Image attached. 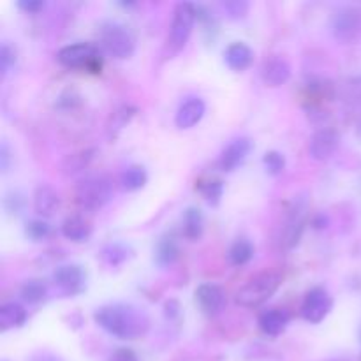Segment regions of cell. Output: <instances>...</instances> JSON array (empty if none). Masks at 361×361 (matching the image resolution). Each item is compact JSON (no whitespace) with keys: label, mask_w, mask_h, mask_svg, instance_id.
Returning <instances> with one entry per match:
<instances>
[{"label":"cell","mask_w":361,"mask_h":361,"mask_svg":"<svg viewBox=\"0 0 361 361\" xmlns=\"http://www.w3.org/2000/svg\"><path fill=\"white\" fill-rule=\"evenodd\" d=\"M224 60L226 63H228L229 69L240 73V71H245L247 67H250V63H252L254 60V53L245 42L236 41V42H231V44L226 48Z\"/></svg>","instance_id":"cell-17"},{"label":"cell","mask_w":361,"mask_h":361,"mask_svg":"<svg viewBox=\"0 0 361 361\" xmlns=\"http://www.w3.org/2000/svg\"><path fill=\"white\" fill-rule=\"evenodd\" d=\"M148 175L143 166H130L120 176V183L126 190H140L147 183Z\"/></svg>","instance_id":"cell-26"},{"label":"cell","mask_w":361,"mask_h":361,"mask_svg":"<svg viewBox=\"0 0 361 361\" xmlns=\"http://www.w3.org/2000/svg\"><path fill=\"white\" fill-rule=\"evenodd\" d=\"M99 42L113 59H129L136 48V39L126 25L118 21H104L99 27Z\"/></svg>","instance_id":"cell-5"},{"label":"cell","mask_w":361,"mask_h":361,"mask_svg":"<svg viewBox=\"0 0 361 361\" xmlns=\"http://www.w3.org/2000/svg\"><path fill=\"white\" fill-rule=\"evenodd\" d=\"M108 361H140L133 349H116Z\"/></svg>","instance_id":"cell-32"},{"label":"cell","mask_w":361,"mask_h":361,"mask_svg":"<svg viewBox=\"0 0 361 361\" xmlns=\"http://www.w3.org/2000/svg\"><path fill=\"white\" fill-rule=\"evenodd\" d=\"M0 168H2V171H7V168H9V148L6 143L0 148Z\"/></svg>","instance_id":"cell-34"},{"label":"cell","mask_w":361,"mask_h":361,"mask_svg":"<svg viewBox=\"0 0 361 361\" xmlns=\"http://www.w3.org/2000/svg\"><path fill=\"white\" fill-rule=\"evenodd\" d=\"M32 361H60L56 356L49 355V353H39V355H35Z\"/></svg>","instance_id":"cell-35"},{"label":"cell","mask_w":361,"mask_h":361,"mask_svg":"<svg viewBox=\"0 0 361 361\" xmlns=\"http://www.w3.org/2000/svg\"><path fill=\"white\" fill-rule=\"evenodd\" d=\"M200 309L207 316H217L226 305V295L217 284H201L194 293Z\"/></svg>","instance_id":"cell-13"},{"label":"cell","mask_w":361,"mask_h":361,"mask_svg":"<svg viewBox=\"0 0 361 361\" xmlns=\"http://www.w3.org/2000/svg\"><path fill=\"white\" fill-rule=\"evenodd\" d=\"M180 256V247L175 236H164L159 240L157 249H155V261L159 267H171Z\"/></svg>","instance_id":"cell-22"},{"label":"cell","mask_w":361,"mask_h":361,"mask_svg":"<svg viewBox=\"0 0 361 361\" xmlns=\"http://www.w3.org/2000/svg\"><path fill=\"white\" fill-rule=\"evenodd\" d=\"M18 7L23 9L25 13L34 14V13H39V11L44 7V2H42V0H20V2H18Z\"/></svg>","instance_id":"cell-33"},{"label":"cell","mask_w":361,"mask_h":361,"mask_svg":"<svg viewBox=\"0 0 361 361\" xmlns=\"http://www.w3.org/2000/svg\"><path fill=\"white\" fill-rule=\"evenodd\" d=\"M207 106L200 97H190L189 101L183 102L175 115V123L178 129H192L196 123L201 122L204 116Z\"/></svg>","instance_id":"cell-14"},{"label":"cell","mask_w":361,"mask_h":361,"mask_svg":"<svg viewBox=\"0 0 361 361\" xmlns=\"http://www.w3.org/2000/svg\"><path fill=\"white\" fill-rule=\"evenodd\" d=\"M183 236L190 242H196L203 236L204 231V219L203 214H201L200 208L190 207L187 208L185 214H183V226H182Z\"/></svg>","instance_id":"cell-21"},{"label":"cell","mask_w":361,"mask_h":361,"mask_svg":"<svg viewBox=\"0 0 361 361\" xmlns=\"http://www.w3.org/2000/svg\"><path fill=\"white\" fill-rule=\"evenodd\" d=\"M130 256H133L130 247L120 242L109 243V245H106L104 249L101 250V259L104 261L106 264H109V267H120V264L126 263Z\"/></svg>","instance_id":"cell-23"},{"label":"cell","mask_w":361,"mask_h":361,"mask_svg":"<svg viewBox=\"0 0 361 361\" xmlns=\"http://www.w3.org/2000/svg\"><path fill=\"white\" fill-rule=\"evenodd\" d=\"M228 257L231 261V264H235V267H243V264H247L254 257V245L249 240L238 238L229 247Z\"/></svg>","instance_id":"cell-25"},{"label":"cell","mask_w":361,"mask_h":361,"mask_svg":"<svg viewBox=\"0 0 361 361\" xmlns=\"http://www.w3.org/2000/svg\"><path fill=\"white\" fill-rule=\"evenodd\" d=\"M62 235L74 243L87 242L92 236V224L83 215H71L63 221Z\"/></svg>","instance_id":"cell-19"},{"label":"cell","mask_w":361,"mask_h":361,"mask_svg":"<svg viewBox=\"0 0 361 361\" xmlns=\"http://www.w3.org/2000/svg\"><path fill=\"white\" fill-rule=\"evenodd\" d=\"M263 162H264V168H267V171L274 176L281 175L286 168V159L281 152H275V150L267 152L263 157Z\"/></svg>","instance_id":"cell-30"},{"label":"cell","mask_w":361,"mask_h":361,"mask_svg":"<svg viewBox=\"0 0 361 361\" xmlns=\"http://www.w3.org/2000/svg\"><path fill=\"white\" fill-rule=\"evenodd\" d=\"M53 282L66 296H78L87 288V275L78 264H62L53 274Z\"/></svg>","instance_id":"cell-10"},{"label":"cell","mask_w":361,"mask_h":361,"mask_svg":"<svg viewBox=\"0 0 361 361\" xmlns=\"http://www.w3.org/2000/svg\"><path fill=\"white\" fill-rule=\"evenodd\" d=\"M46 296H48V286L41 279H30L21 286V298L32 305L44 302Z\"/></svg>","instance_id":"cell-24"},{"label":"cell","mask_w":361,"mask_h":361,"mask_svg":"<svg viewBox=\"0 0 361 361\" xmlns=\"http://www.w3.org/2000/svg\"><path fill=\"white\" fill-rule=\"evenodd\" d=\"M356 136H358V140L361 141V116H360L358 123H356Z\"/></svg>","instance_id":"cell-36"},{"label":"cell","mask_w":361,"mask_h":361,"mask_svg":"<svg viewBox=\"0 0 361 361\" xmlns=\"http://www.w3.org/2000/svg\"><path fill=\"white\" fill-rule=\"evenodd\" d=\"M25 235L34 240V242H42V240L51 235V228L42 219H34V221H28L27 226H25Z\"/></svg>","instance_id":"cell-28"},{"label":"cell","mask_w":361,"mask_h":361,"mask_svg":"<svg viewBox=\"0 0 361 361\" xmlns=\"http://www.w3.org/2000/svg\"><path fill=\"white\" fill-rule=\"evenodd\" d=\"M113 192V182L108 176H88L76 185L74 200L81 210L97 212L111 201Z\"/></svg>","instance_id":"cell-3"},{"label":"cell","mask_w":361,"mask_h":361,"mask_svg":"<svg viewBox=\"0 0 361 361\" xmlns=\"http://www.w3.org/2000/svg\"><path fill=\"white\" fill-rule=\"evenodd\" d=\"M56 60L60 66L73 71H88V73H101L102 56L101 49L92 42H76V44L63 46L56 51Z\"/></svg>","instance_id":"cell-4"},{"label":"cell","mask_w":361,"mask_h":361,"mask_svg":"<svg viewBox=\"0 0 361 361\" xmlns=\"http://www.w3.org/2000/svg\"><path fill=\"white\" fill-rule=\"evenodd\" d=\"M338 141H341V137H338L337 130L330 129V127H326V129L323 127V129L316 130L310 137L309 155L314 161H326L337 150Z\"/></svg>","instance_id":"cell-11"},{"label":"cell","mask_w":361,"mask_h":361,"mask_svg":"<svg viewBox=\"0 0 361 361\" xmlns=\"http://www.w3.org/2000/svg\"><path fill=\"white\" fill-rule=\"evenodd\" d=\"M197 20V7L190 2H180L173 13L171 28L168 35V48L171 53L180 51L192 34Z\"/></svg>","instance_id":"cell-6"},{"label":"cell","mask_w":361,"mask_h":361,"mask_svg":"<svg viewBox=\"0 0 361 361\" xmlns=\"http://www.w3.org/2000/svg\"><path fill=\"white\" fill-rule=\"evenodd\" d=\"M14 63H16V51L6 42V44H2V49H0V69H2L4 76L13 69Z\"/></svg>","instance_id":"cell-31"},{"label":"cell","mask_w":361,"mask_h":361,"mask_svg":"<svg viewBox=\"0 0 361 361\" xmlns=\"http://www.w3.org/2000/svg\"><path fill=\"white\" fill-rule=\"evenodd\" d=\"M60 208V196L49 185H41L34 192V210L41 217H51Z\"/></svg>","instance_id":"cell-18"},{"label":"cell","mask_w":361,"mask_h":361,"mask_svg":"<svg viewBox=\"0 0 361 361\" xmlns=\"http://www.w3.org/2000/svg\"><path fill=\"white\" fill-rule=\"evenodd\" d=\"M261 78L268 87H281L291 78V66L284 59H270L261 67Z\"/></svg>","instance_id":"cell-16"},{"label":"cell","mask_w":361,"mask_h":361,"mask_svg":"<svg viewBox=\"0 0 361 361\" xmlns=\"http://www.w3.org/2000/svg\"><path fill=\"white\" fill-rule=\"evenodd\" d=\"M282 277L275 271H261V274L250 277L245 284L236 293L235 302L245 309H256L275 295L281 286Z\"/></svg>","instance_id":"cell-2"},{"label":"cell","mask_w":361,"mask_h":361,"mask_svg":"<svg viewBox=\"0 0 361 361\" xmlns=\"http://www.w3.org/2000/svg\"><path fill=\"white\" fill-rule=\"evenodd\" d=\"M25 321H27V310L20 303L9 302L0 307V328H2V331L23 326Z\"/></svg>","instance_id":"cell-20"},{"label":"cell","mask_w":361,"mask_h":361,"mask_svg":"<svg viewBox=\"0 0 361 361\" xmlns=\"http://www.w3.org/2000/svg\"><path fill=\"white\" fill-rule=\"evenodd\" d=\"M305 224H307V201L298 200L293 203V207L289 208L288 215H286L284 226H282V231H281V245L286 247V249H293V247L298 245L303 229H305Z\"/></svg>","instance_id":"cell-7"},{"label":"cell","mask_w":361,"mask_h":361,"mask_svg":"<svg viewBox=\"0 0 361 361\" xmlns=\"http://www.w3.org/2000/svg\"><path fill=\"white\" fill-rule=\"evenodd\" d=\"M249 2H245V0H226V2H221L222 13L229 20H242L249 13Z\"/></svg>","instance_id":"cell-29"},{"label":"cell","mask_w":361,"mask_h":361,"mask_svg":"<svg viewBox=\"0 0 361 361\" xmlns=\"http://www.w3.org/2000/svg\"><path fill=\"white\" fill-rule=\"evenodd\" d=\"M250 152H252V141L249 137H236L222 152L221 161H219L221 169L228 173L235 171L236 168H240L247 161Z\"/></svg>","instance_id":"cell-12"},{"label":"cell","mask_w":361,"mask_h":361,"mask_svg":"<svg viewBox=\"0 0 361 361\" xmlns=\"http://www.w3.org/2000/svg\"><path fill=\"white\" fill-rule=\"evenodd\" d=\"M197 190H200L201 196H203L208 203L217 204L219 201H221L222 192H224V183L217 178L200 180V182H197Z\"/></svg>","instance_id":"cell-27"},{"label":"cell","mask_w":361,"mask_h":361,"mask_svg":"<svg viewBox=\"0 0 361 361\" xmlns=\"http://www.w3.org/2000/svg\"><path fill=\"white\" fill-rule=\"evenodd\" d=\"M94 319L106 334L120 341H136L150 328V319L143 309L130 303H109L94 314Z\"/></svg>","instance_id":"cell-1"},{"label":"cell","mask_w":361,"mask_h":361,"mask_svg":"<svg viewBox=\"0 0 361 361\" xmlns=\"http://www.w3.org/2000/svg\"><path fill=\"white\" fill-rule=\"evenodd\" d=\"M334 307L330 293L323 288H312L302 303V317L310 324H319L330 314Z\"/></svg>","instance_id":"cell-9"},{"label":"cell","mask_w":361,"mask_h":361,"mask_svg":"<svg viewBox=\"0 0 361 361\" xmlns=\"http://www.w3.org/2000/svg\"><path fill=\"white\" fill-rule=\"evenodd\" d=\"M261 331L268 337H279L286 331L289 324V314L282 309H268L257 317Z\"/></svg>","instance_id":"cell-15"},{"label":"cell","mask_w":361,"mask_h":361,"mask_svg":"<svg viewBox=\"0 0 361 361\" xmlns=\"http://www.w3.org/2000/svg\"><path fill=\"white\" fill-rule=\"evenodd\" d=\"M330 30L334 34L335 41L342 42V44H349L358 39L361 30V18L360 13L351 7H344L338 9L334 14L330 21Z\"/></svg>","instance_id":"cell-8"}]
</instances>
